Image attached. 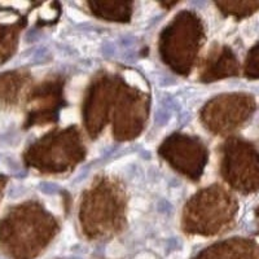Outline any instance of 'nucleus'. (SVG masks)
Returning <instances> with one entry per match:
<instances>
[{
	"mask_svg": "<svg viewBox=\"0 0 259 259\" xmlns=\"http://www.w3.org/2000/svg\"><path fill=\"white\" fill-rule=\"evenodd\" d=\"M105 255L109 259H121L124 255V247L118 241L109 242L105 249Z\"/></svg>",
	"mask_w": 259,
	"mask_h": 259,
	"instance_id": "nucleus-1",
	"label": "nucleus"
},
{
	"mask_svg": "<svg viewBox=\"0 0 259 259\" xmlns=\"http://www.w3.org/2000/svg\"><path fill=\"white\" fill-rule=\"evenodd\" d=\"M124 79H126L130 84L135 85V87H138V89L142 90V91H147L148 90L145 80L143 79L138 73H135V71H124Z\"/></svg>",
	"mask_w": 259,
	"mask_h": 259,
	"instance_id": "nucleus-2",
	"label": "nucleus"
},
{
	"mask_svg": "<svg viewBox=\"0 0 259 259\" xmlns=\"http://www.w3.org/2000/svg\"><path fill=\"white\" fill-rule=\"evenodd\" d=\"M61 122L62 124H73L78 122V112L73 108H68L61 112Z\"/></svg>",
	"mask_w": 259,
	"mask_h": 259,
	"instance_id": "nucleus-3",
	"label": "nucleus"
},
{
	"mask_svg": "<svg viewBox=\"0 0 259 259\" xmlns=\"http://www.w3.org/2000/svg\"><path fill=\"white\" fill-rule=\"evenodd\" d=\"M62 236H64V241L66 242L68 245L74 244V242L77 241V235L74 232V228L68 224V226L64 228V232H62Z\"/></svg>",
	"mask_w": 259,
	"mask_h": 259,
	"instance_id": "nucleus-4",
	"label": "nucleus"
},
{
	"mask_svg": "<svg viewBox=\"0 0 259 259\" xmlns=\"http://www.w3.org/2000/svg\"><path fill=\"white\" fill-rule=\"evenodd\" d=\"M66 13H68L69 17L73 21H75V22H83V21L87 20L85 15H83L80 11H78V9L71 8V7H68V8H66Z\"/></svg>",
	"mask_w": 259,
	"mask_h": 259,
	"instance_id": "nucleus-5",
	"label": "nucleus"
},
{
	"mask_svg": "<svg viewBox=\"0 0 259 259\" xmlns=\"http://www.w3.org/2000/svg\"><path fill=\"white\" fill-rule=\"evenodd\" d=\"M48 209H50L52 212H55V214H61L62 205H61V201H60V198L55 197L52 200V202H48Z\"/></svg>",
	"mask_w": 259,
	"mask_h": 259,
	"instance_id": "nucleus-6",
	"label": "nucleus"
},
{
	"mask_svg": "<svg viewBox=\"0 0 259 259\" xmlns=\"http://www.w3.org/2000/svg\"><path fill=\"white\" fill-rule=\"evenodd\" d=\"M55 16H56V13L51 8H46L41 11V17L46 18V20H52V18H55Z\"/></svg>",
	"mask_w": 259,
	"mask_h": 259,
	"instance_id": "nucleus-7",
	"label": "nucleus"
},
{
	"mask_svg": "<svg viewBox=\"0 0 259 259\" xmlns=\"http://www.w3.org/2000/svg\"><path fill=\"white\" fill-rule=\"evenodd\" d=\"M134 259H156V256L150 253H140L139 255H136Z\"/></svg>",
	"mask_w": 259,
	"mask_h": 259,
	"instance_id": "nucleus-8",
	"label": "nucleus"
},
{
	"mask_svg": "<svg viewBox=\"0 0 259 259\" xmlns=\"http://www.w3.org/2000/svg\"><path fill=\"white\" fill-rule=\"evenodd\" d=\"M167 259H186L184 254L180 253V251H177V253H172Z\"/></svg>",
	"mask_w": 259,
	"mask_h": 259,
	"instance_id": "nucleus-9",
	"label": "nucleus"
}]
</instances>
